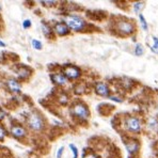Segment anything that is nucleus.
<instances>
[{"label": "nucleus", "mask_w": 158, "mask_h": 158, "mask_svg": "<svg viewBox=\"0 0 158 158\" xmlns=\"http://www.w3.org/2000/svg\"><path fill=\"white\" fill-rule=\"evenodd\" d=\"M25 125L29 132L33 134H42L47 128V121L43 113L37 109H33L28 112L25 119Z\"/></svg>", "instance_id": "1"}, {"label": "nucleus", "mask_w": 158, "mask_h": 158, "mask_svg": "<svg viewBox=\"0 0 158 158\" xmlns=\"http://www.w3.org/2000/svg\"><path fill=\"white\" fill-rule=\"evenodd\" d=\"M61 20L66 24L68 29L72 33H83L88 32L90 30L91 25L81 15L78 13H68V14H62Z\"/></svg>", "instance_id": "2"}, {"label": "nucleus", "mask_w": 158, "mask_h": 158, "mask_svg": "<svg viewBox=\"0 0 158 158\" xmlns=\"http://www.w3.org/2000/svg\"><path fill=\"white\" fill-rule=\"evenodd\" d=\"M68 112L73 120L80 124H87L91 117L90 108L83 100H75L69 104Z\"/></svg>", "instance_id": "3"}, {"label": "nucleus", "mask_w": 158, "mask_h": 158, "mask_svg": "<svg viewBox=\"0 0 158 158\" xmlns=\"http://www.w3.org/2000/svg\"><path fill=\"white\" fill-rule=\"evenodd\" d=\"M112 28H113V32L122 37H132L137 31L136 24L132 20L123 17L114 19V22L112 24Z\"/></svg>", "instance_id": "4"}, {"label": "nucleus", "mask_w": 158, "mask_h": 158, "mask_svg": "<svg viewBox=\"0 0 158 158\" xmlns=\"http://www.w3.org/2000/svg\"><path fill=\"white\" fill-rule=\"evenodd\" d=\"M9 136L14 138L19 142H26L29 138V130L27 129L24 123L14 121L11 123L9 128Z\"/></svg>", "instance_id": "5"}, {"label": "nucleus", "mask_w": 158, "mask_h": 158, "mask_svg": "<svg viewBox=\"0 0 158 158\" xmlns=\"http://www.w3.org/2000/svg\"><path fill=\"white\" fill-rule=\"evenodd\" d=\"M60 71L68 79L69 83H77L83 77V69L79 66H77V65L72 64V63L61 65Z\"/></svg>", "instance_id": "6"}, {"label": "nucleus", "mask_w": 158, "mask_h": 158, "mask_svg": "<svg viewBox=\"0 0 158 158\" xmlns=\"http://www.w3.org/2000/svg\"><path fill=\"white\" fill-rule=\"evenodd\" d=\"M13 73L15 75V78L19 83H28L33 76V69L32 67L28 66L26 64H16L13 66Z\"/></svg>", "instance_id": "7"}, {"label": "nucleus", "mask_w": 158, "mask_h": 158, "mask_svg": "<svg viewBox=\"0 0 158 158\" xmlns=\"http://www.w3.org/2000/svg\"><path fill=\"white\" fill-rule=\"evenodd\" d=\"M123 128L130 134H140L142 132L141 120L136 115H127L123 119Z\"/></svg>", "instance_id": "8"}, {"label": "nucleus", "mask_w": 158, "mask_h": 158, "mask_svg": "<svg viewBox=\"0 0 158 158\" xmlns=\"http://www.w3.org/2000/svg\"><path fill=\"white\" fill-rule=\"evenodd\" d=\"M2 86L10 94L12 95H20L23 91V83L16 79L15 77L8 76L3 79Z\"/></svg>", "instance_id": "9"}, {"label": "nucleus", "mask_w": 158, "mask_h": 158, "mask_svg": "<svg viewBox=\"0 0 158 158\" xmlns=\"http://www.w3.org/2000/svg\"><path fill=\"white\" fill-rule=\"evenodd\" d=\"M49 79L54 87L60 88V89H64V88H66L71 83L68 81V79L60 71V67H58L54 71L49 72Z\"/></svg>", "instance_id": "10"}, {"label": "nucleus", "mask_w": 158, "mask_h": 158, "mask_svg": "<svg viewBox=\"0 0 158 158\" xmlns=\"http://www.w3.org/2000/svg\"><path fill=\"white\" fill-rule=\"evenodd\" d=\"M124 144H125V149L128 153V157H136L140 152L141 143L137 138L128 137V138L124 139Z\"/></svg>", "instance_id": "11"}, {"label": "nucleus", "mask_w": 158, "mask_h": 158, "mask_svg": "<svg viewBox=\"0 0 158 158\" xmlns=\"http://www.w3.org/2000/svg\"><path fill=\"white\" fill-rule=\"evenodd\" d=\"M50 24H51L52 30H54V35H56V37H65L72 34L71 30H69L68 27L66 26V24H65L64 22H62L61 19L51 20Z\"/></svg>", "instance_id": "12"}, {"label": "nucleus", "mask_w": 158, "mask_h": 158, "mask_svg": "<svg viewBox=\"0 0 158 158\" xmlns=\"http://www.w3.org/2000/svg\"><path fill=\"white\" fill-rule=\"evenodd\" d=\"M93 89H94V93L97 96H100V97L108 98L111 95L110 87L105 81H97V83H95Z\"/></svg>", "instance_id": "13"}, {"label": "nucleus", "mask_w": 158, "mask_h": 158, "mask_svg": "<svg viewBox=\"0 0 158 158\" xmlns=\"http://www.w3.org/2000/svg\"><path fill=\"white\" fill-rule=\"evenodd\" d=\"M41 31H42V34L44 35V37L48 40V41H54L57 39L56 35L54 33V30H52V27L51 24H50L49 20H46V19H42L41 20Z\"/></svg>", "instance_id": "14"}, {"label": "nucleus", "mask_w": 158, "mask_h": 158, "mask_svg": "<svg viewBox=\"0 0 158 158\" xmlns=\"http://www.w3.org/2000/svg\"><path fill=\"white\" fill-rule=\"evenodd\" d=\"M72 90L75 95H83L88 92V85L83 81H77L72 86Z\"/></svg>", "instance_id": "15"}, {"label": "nucleus", "mask_w": 158, "mask_h": 158, "mask_svg": "<svg viewBox=\"0 0 158 158\" xmlns=\"http://www.w3.org/2000/svg\"><path fill=\"white\" fill-rule=\"evenodd\" d=\"M56 103L60 106H67L71 104V97L66 92H60L56 96Z\"/></svg>", "instance_id": "16"}, {"label": "nucleus", "mask_w": 158, "mask_h": 158, "mask_svg": "<svg viewBox=\"0 0 158 158\" xmlns=\"http://www.w3.org/2000/svg\"><path fill=\"white\" fill-rule=\"evenodd\" d=\"M120 86H121L125 91H130V90L136 86V83H135L132 79H130V78L122 77L121 79H120Z\"/></svg>", "instance_id": "17"}, {"label": "nucleus", "mask_w": 158, "mask_h": 158, "mask_svg": "<svg viewBox=\"0 0 158 158\" xmlns=\"http://www.w3.org/2000/svg\"><path fill=\"white\" fill-rule=\"evenodd\" d=\"M8 137H9V130H8V128L0 122V142L5 141Z\"/></svg>", "instance_id": "18"}, {"label": "nucleus", "mask_w": 158, "mask_h": 158, "mask_svg": "<svg viewBox=\"0 0 158 158\" xmlns=\"http://www.w3.org/2000/svg\"><path fill=\"white\" fill-rule=\"evenodd\" d=\"M39 3L46 9H56L61 2H59V1H40Z\"/></svg>", "instance_id": "19"}, {"label": "nucleus", "mask_w": 158, "mask_h": 158, "mask_svg": "<svg viewBox=\"0 0 158 158\" xmlns=\"http://www.w3.org/2000/svg\"><path fill=\"white\" fill-rule=\"evenodd\" d=\"M30 44L32 46V48L34 50H37V51H41L42 49L44 48V45L39 39H31Z\"/></svg>", "instance_id": "20"}, {"label": "nucleus", "mask_w": 158, "mask_h": 158, "mask_svg": "<svg viewBox=\"0 0 158 158\" xmlns=\"http://www.w3.org/2000/svg\"><path fill=\"white\" fill-rule=\"evenodd\" d=\"M145 7V2H143V1H138V2H135L134 5H132V10H134V12L136 14H140L141 11H142L143 9H144Z\"/></svg>", "instance_id": "21"}, {"label": "nucleus", "mask_w": 158, "mask_h": 158, "mask_svg": "<svg viewBox=\"0 0 158 158\" xmlns=\"http://www.w3.org/2000/svg\"><path fill=\"white\" fill-rule=\"evenodd\" d=\"M143 54H144V48H143V46L141 45L140 43H137L136 45H135L134 54L136 57H141L143 56Z\"/></svg>", "instance_id": "22"}, {"label": "nucleus", "mask_w": 158, "mask_h": 158, "mask_svg": "<svg viewBox=\"0 0 158 158\" xmlns=\"http://www.w3.org/2000/svg\"><path fill=\"white\" fill-rule=\"evenodd\" d=\"M68 149L72 152V157L73 158H78L79 157V149L76 146V144L74 143H68Z\"/></svg>", "instance_id": "23"}, {"label": "nucleus", "mask_w": 158, "mask_h": 158, "mask_svg": "<svg viewBox=\"0 0 158 158\" xmlns=\"http://www.w3.org/2000/svg\"><path fill=\"white\" fill-rule=\"evenodd\" d=\"M138 17H139V22H140L141 27H142L143 30H144V31H149V25H147V22H146V19H145L144 15H143L142 13H140L138 15Z\"/></svg>", "instance_id": "24"}, {"label": "nucleus", "mask_w": 158, "mask_h": 158, "mask_svg": "<svg viewBox=\"0 0 158 158\" xmlns=\"http://www.w3.org/2000/svg\"><path fill=\"white\" fill-rule=\"evenodd\" d=\"M152 40H153V45L151 46L152 52L158 54V37H152Z\"/></svg>", "instance_id": "25"}, {"label": "nucleus", "mask_w": 158, "mask_h": 158, "mask_svg": "<svg viewBox=\"0 0 158 158\" xmlns=\"http://www.w3.org/2000/svg\"><path fill=\"white\" fill-rule=\"evenodd\" d=\"M83 158H100V156L93 151H83Z\"/></svg>", "instance_id": "26"}, {"label": "nucleus", "mask_w": 158, "mask_h": 158, "mask_svg": "<svg viewBox=\"0 0 158 158\" xmlns=\"http://www.w3.org/2000/svg\"><path fill=\"white\" fill-rule=\"evenodd\" d=\"M22 27H23V29H25V30L30 29L31 27H32V20H31L30 18H26V19H24L22 22Z\"/></svg>", "instance_id": "27"}, {"label": "nucleus", "mask_w": 158, "mask_h": 158, "mask_svg": "<svg viewBox=\"0 0 158 158\" xmlns=\"http://www.w3.org/2000/svg\"><path fill=\"white\" fill-rule=\"evenodd\" d=\"M147 126H149L151 129H157V127H158V121L156 119H151L149 121V124H147Z\"/></svg>", "instance_id": "28"}, {"label": "nucleus", "mask_w": 158, "mask_h": 158, "mask_svg": "<svg viewBox=\"0 0 158 158\" xmlns=\"http://www.w3.org/2000/svg\"><path fill=\"white\" fill-rule=\"evenodd\" d=\"M108 98L110 100H112V102H115V103H123V98L120 97L119 95H115V94H111Z\"/></svg>", "instance_id": "29"}, {"label": "nucleus", "mask_w": 158, "mask_h": 158, "mask_svg": "<svg viewBox=\"0 0 158 158\" xmlns=\"http://www.w3.org/2000/svg\"><path fill=\"white\" fill-rule=\"evenodd\" d=\"M65 151V147L64 146H60L56 152V158H62L63 157V154H64Z\"/></svg>", "instance_id": "30"}, {"label": "nucleus", "mask_w": 158, "mask_h": 158, "mask_svg": "<svg viewBox=\"0 0 158 158\" xmlns=\"http://www.w3.org/2000/svg\"><path fill=\"white\" fill-rule=\"evenodd\" d=\"M8 117V112L5 109H2V108H0V122L2 123V121L5 119V118Z\"/></svg>", "instance_id": "31"}, {"label": "nucleus", "mask_w": 158, "mask_h": 158, "mask_svg": "<svg viewBox=\"0 0 158 158\" xmlns=\"http://www.w3.org/2000/svg\"><path fill=\"white\" fill-rule=\"evenodd\" d=\"M5 47H7V44L2 40H0V48H5Z\"/></svg>", "instance_id": "32"}, {"label": "nucleus", "mask_w": 158, "mask_h": 158, "mask_svg": "<svg viewBox=\"0 0 158 158\" xmlns=\"http://www.w3.org/2000/svg\"><path fill=\"white\" fill-rule=\"evenodd\" d=\"M1 14H2V5L0 3V17H1Z\"/></svg>", "instance_id": "33"}, {"label": "nucleus", "mask_w": 158, "mask_h": 158, "mask_svg": "<svg viewBox=\"0 0 158 158\" xmlns=\"http://www.w3.org/2000/svg\"><path fill=\"white\" fill-rule=\"evenodd\" d=\"M0 108H1V100H0Z\"/></svg>", "instance_id": "34"}]
</instances>
